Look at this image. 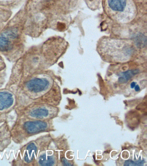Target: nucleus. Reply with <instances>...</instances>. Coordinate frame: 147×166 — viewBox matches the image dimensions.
Instances as JSON below:
<instances>
[{"label":"nucleus","mask_w":147,"mask_h":166,"mask_svg":"<svg viewBox=\"0 0 147 166\" xmlns=\"http://www.w3.org/2000/svg\"><path fill=\"white\" fill-rule=\"evenodd\" d=\"M45 76L37 74L28 77L8 88L16 96L17 107L34 103L57 105L59 100L58 89Z\"/></svg>","instance_id":"nucleus-1"},{"label":"nucleus","mask_w":147,"mask_h":166,"mask_svg":"<svg viewBox=\"0 0 147 166\" xmlns=\"http://www.w3.org/2000/svg\"><path fill=\"white\" fill-rule=\"evenodd\" d=\"M53 130L51 120H38L17 116L11 126L12 142L22 144L32 137Z\"/></svg>","instance_id":"nucleus-2"},{"label":"nucleus","mask_w":147,"mask_h":166,"mask_svg":"<svg viewBox=\"0 0 147 166\" xmlns=\"http://www.w3.org/2000/svg\"><path fill=\"white\" fill-rule=\"evenodd\" d=\"M52 141L50 135L40 136L22 146L10 162L13 166H33L40 153L49 148Z\"/></svg>","instance_id":"nucleus-3"},{"label":"nucleus","mask_w":147,"mask_h":166,"mask_svg":"<svg viewBox=\"0 0 147 166\" xmlns=\"http://www.w3.org/2000/svg\"><path fill=\"white\" fill-rule=\"evenodd\" d=\"M17 116L38 120H50L57 115L58 109L55 106L34 103L15 110Z\"/></svg>","instance_id":"nucleus-4"},{"label":"nucleus","mask_w":147,"mask_h":166,"mask_svg":"<svg viewBox=\"0 0 147 166\" xmlns=\"http://www.w3.org/2000/svg\"><path fill=\"white\" fill-rule=\"evenodd\" d=\"M17 106L16 96L7 88H0V125L8 120L10 113Z\"/></svg>","instance_id":"nucleus-5"},{"label":"nucleus","mask_w":147,"mask_h":166,"mask_svg":"<svg viewBox=\"0 0 147 166\" xmlns=\"http://www.w3.org/2000/svg\"><path fill=\"white\" fill-rule=\"evenodd\" d=\"M12 142L11 126L8 120L0 125V153L5 151Z\"/></svg>","instance_id":"nucleus-6"},{"label":"nucleus","mask_w":147,"mask_h":166,"mask_svg":"<svg viewBox=\"0 0 147 166\" xmlns=\"http://www.w3.org/2000/svg\"><path fill=\"white\" fill-rule=\"evenodd\" d=\"M48 148L42 151L40 153L33 166L55 165L57 161L56 156L53 151L48 150Z\"/></svg>","instance_id":"nucleus-7"},{"label":"nucleus","mask_w":147,"mask_h":166,"mask_svg":"<svg viewBox=\"0 0 147 166\" xmlns=\"http://www.w3.org/2000/svg\"><path fill=\"white\" fill-rule=\"evenodd\" d=\"M110 8L115 11L122 12L126 6V0H108Z\"/></svg>","instance_id":"nucleus-8"},{"label":"nucleus","mask_w":147,"mask_h":166,"mask_svg":"<svg viewBox=\"0 0 147 166\" xmlns=\"http://www.w3.org/2000/svg\"><path fill=\"white\" fill-rule=\"evenodd\" d=\"M139 72L138 70H131L122 73L119 78V82L121 83H127L134 75Z\"/></svg>","instance_id":"nucleus-9"},{"label":"nucleus","mask_w":147,"mask_h":166,"mask_svg":"<svg viewBox=\"0 0 147 166\" xmlns=\"http://www.w3.org/2000/svg\"><path fill=\"white\" fill-rule=\"evenodd\" d=\"M12 48L11 42L8 38L0 36V51H8Z\"/></svg>","instance_id":"nucleus-10"},{"label":"nucleus","mask_w":147,"mask_h":166,"mask_svg":"<svg viewBox=\"0 0 147 166\" xmlns=\"http://www.w3.org/2000/svg\"><path fill=\"white\" fill-rule=\"evenodd\" d=\"M144 160H139L137 161H133L131 160H126L125 162L124 165L126 166H142L145 163Z\"/></svg>","instance_id":"nucleus-11"},{"label":"nucleus","mask_w":147,"mask_h":166,"mask_svg":"<svg viewBox=\"0 0 147 166\" xmlns=\"http://www.w3.org/2000/svg\"><path fill=\"white\" fill-rule=\"evenodd\" d=\"M61 162L63 165L64 166H71V165L70 164L69 162L67 161V160L66 159L64 158H63L61 159Z\"/></svg>","instance_id":"nucleus-12"},{"label":"nucleus","mask_w":147,"mask_h":166,"mask_svg":"<svg viewBox=\"0 0 147 166\" xmlns=\"http://www.w3.org/2000/svg\"><path fill=\"white\" fill-rule=\"evenodd\" d=\"M3 75L1 74L0 73V88H1L3 83Z\"/></svg>","instance_id":"nucleus-13"},{"label":"nucleus","mask_w":147,"mask_h":166,"mask_svg":"<svg viewBox=\"0 0 147 166\" xmlns=\"http://www.w3.org/2000/svg\"><path fill=\"white\" fill-rule=\"evenodd\" d=\"M135 91H137V92L139 91L140 90L139 86L138 85H135Z\"/></svg>","instance_id":"nucleus-14"},{"label":"nucleus","mask_w":147,"mask_h":166,"mask_svg":"<svg viewBox=\"0 0 147 166\" xmlns=\"http://www.w3.org/2000/svg\"><path fill=\"white\" fill-rule=\"evenodd\" d=\"M135 85H136V83H135V82H132V83H131V88H134L135 87Z\"/></svg>","instance_id":"nucleus-15"}]
</instances>
